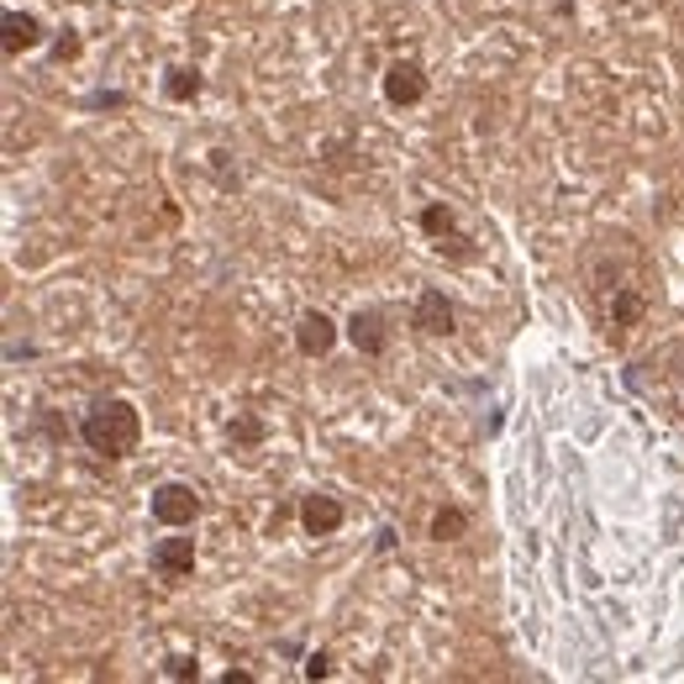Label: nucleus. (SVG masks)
Here are the masks:
<instances>
[{"label": "nucleus", "mask_w": 684, "mask_h": 684, "mask_svg": "<svg viewBox=\"0 0 684 684\" xmlns=\"http://www.w3.org/2000/svg\"><path fill=\"white\" fill-rule=\"evenodd\" d=\"M301 674H306V680H332V653H306Z\"/></svg>", "instance_id": "f3484780"}, {"label": "nucleus", "mask_w": 684, "mask_h": 684, "mask_svg": "<svg viewBox=\"0 0 684 684\" xmlns=\"http://www.w3.org/2000/svg\"><path fill=\"white\" fill-rule=\"evenodd\" d=\"M200 90H206V74H200V69H189V64L164 69V95H169V100H180V106H185V100H195Z\"/></svg>", "instance_id": "4468645a"}, {"label": "nucleus", "mask_w": 684, "mask_h": 684, "mask_svg": "<svg viewBox=\"0 0 684 684\" xmlns=\"http://www.w3.org/2000/svg\"><path fill=\"white\" fill-rule=\"evenodd\" d=\"M680 405H684V401H680Z\"/></svg>", "instance_id": "412c9836"}, {"label": "nucleus", "mask_w": 684, "mask_h": 684, "mask_svg": "<svg viewBox=\"0 0 684 684\" xmlns=\"http://www.w3.org/2000/svg\"><path fill=\"white\" fill-rule=\"evenodd\" d=\"M47 26L43 17H32V11H0V53L6 58H22V53H32V47H43Z\"/></svg>", "instance_id": "39448f33"}, {"label": "nucleus", "mask_w": 684, "mask_h": 684, "mask_svg": "<svg viewBox=\"0 0 684 684\" xmlns=\"http://www.w3.org/2000/svg\"><path fill=\"white\" fill-rule=\"evenodd\" d=\"M164 680H200V663L174 653V659H164Z\"/></svg>", "instance_id": "dca6fc26"}, {"label": "nucleus", "mask_w": 684, "mask_h": 684, "mask_svg": "<svg viewBox=\"0 0 684 684\" xmlns=\"http://www.w3.org/2000/svg\"><path fill=\"white\" fill-rule=\"evenodd\" d=\"M343 332H348V343H354L363 358H384L390 354V337H395V332H390V316L379 306H358L354 316L343 322Z\"/></svg>", "instance_id": "20e7f679"}, {"label": "nucleus", "mask_w": 684, "mask_h": 684, "mask_svg": "<svg viewBox=\"0 0 684 684\" xmlns=\"http://www.w3.org/2000/svg\"><path fill=\"white\" fill-rule=\"evenodd\" d=\"M343 521H348V506L337 496H327V490H311V496L301 500V532H306V538H337Z\"/></svg>", "instance_id": "6e6552de"}, {"label": "nucleus", "mask_w": 684, "mask_h": 684, "mask_svg": "<svg viewBox=\"0 0 684 684\" xmlns=\"http://www.w3.org/2000/svg\"><path fill=\"white\" fill-rule=\"evenodd\" d=\"M343 337H348V332L337 327L327 311H301V322H295V348L306 358H327Z\"/></svg>", "instance_id": "1a4fd4ad"}, {"label": "nucleus", "mask_w": 684, "mask_h": 684, "mask_svg": "<svg viewBox=\"0 0 684 684\" xmlns=\"http://www.w3.org/2000/svg\"><path fill=\"white\" fill-rule=\"evenodd\" d=\"M79 443L95 453V458H132L142 443V411L127 395H100V401L85 405L79 416Z\"/></svg>", "instance_id": "f257e3e1"}, {"label": "nucleus", "mask_w": 684, "mask_h": 684, "mask_svg": "<svg viewBox=\"0 0 684 684\" xmlns=\"http://www.w3.org/2000/svg\"><path fill=\"white\" fill-rule=\"evenodd\" d=\"M416 221H422V232L432 237V242H448V237H458V211H453L448 200H426Z\"/></svg>", "instance_id": "f8f14e48"}, {"label": "nucleus", "mask_w": 684, "mask_h": 684, "mask_svg": "<svg viewBox=\"0 0 684 684\" xmlns=\"http://www.w3.org/2000/svg\"><path fill=\"white\" fill-rule=\"evenodd\" d=\"M263 437H269V426H263V416H253V411H237L232 422H227V443H232L237 453L263 448Z\"/></svg>", "instance_id": "9b49d317"}, {"label": "nucleus", "mask_w": 684, "mask_h": 684, "mask_svg": "<svg viewBox=\"0 0 684 684\" xmlns=\"http://www.w3.org/2000/svg\"><path fill=\"white\" fill-rule=\"evenodd\" d=\"M79 32H74V26H64V32H58V37H53V58H58V64H74V58H79Z\"/></svg>", "instance_id": "2eb2a0df"}, {"label": "nucleus", "mask_w": 684, "mask_h": 684, "mask_svg": "<svg viewBox=\"0 0 684 684\" xmlns=\"http://www.w3.org/2000/svg\"><path fill=\"white\" fill-rule=\"evenodd\" d=\"M200 511H206V500H200V490L185 485V479H164V485H153V496H148V517L159 521L164 532L169 526H195Z\"/></svg>", "instance_id": "f03ea898"}, {"label": "nucleus", "mask_w": 684, "mask_h": 684, "mask_svg": "<svg viewBox=\"0 0 684 684\" xmlns=\"http://www.w3.org/2000/svg\"><path fill=\"white\" fill-rule=\"evenodd\" d=\"M464 532H469V511H464V506H437V511H432V526H426L432 543H458Z\"/></svg>", "instance_id": "ddd939ff"}, {"label": "nucleus", "mask_w": 684, "mask_h": 684, "mask_svg": "<svg viewBox=\"0 0 684 684\" xmlns=\"http://www.w3.org/2000/svg\"><path fill=\"white\" fill-rule=\"evenodd\" d=\"M642 316H648V295H642L638 284H616V295H611V337L642 327Z\"/></svg>", "instance_id": "9d476101"}, {"label": "nucleus", "mask_w": 684, "mask_h": 684, "mask_svg": "<svg viewBox=\"0 0 684 684\" xmlns=\"http://www.w3.org/2000/svg\"><path fill=\"white\" fill-rule=\"evenodd\" d=\"M221 684H253V674H248V669H227V674H221Z\"/></svg>", "instance_id": "aec40b11"}, {"label": "nucleus", "mask_w": 684, "mask_h": 684, "mask_svg": "<svg viewBox=\"0 0 684 684\" xmlns=\"http://www.w3.org/2000/svg\"><path fill=\"white\" fill-rule=\"evenodd\" d=\"M379 90H384L390 106H422L426 100V69L416 64V58H395V64L384 69V79H379Z\"/></svg>", "instance_id": "423d86ee"}, {"label": "nucleus", "mask_w": 684, "mask_h": 684, "mask_svg": "<svg viewBox=\"0 0 684 684\" xmlns=\"http://www.w3.org/2000/svg\"><path fill=\"white\" fill-rule=\"evenodd\" d=\"M195 538H185V526H169V538H159L153 543V574L159 579H169V585H180V579H189L195 574Z\"/></svg>", "instance_id": "7ed1b4c3"}, {"label": "nucleus", "mask_w": 684, "mask_h": 684, "mask_svg": "<svg viewBox=\"0 0 684 684\" xmlns=\"http://www.w3.org/2000/svg\"><path fill=\"white\" fill-rule=\"evenodd\" d=\"M374 547H379V553H390V547H395V532H390V526H379V532H374Z\"/></svg>", "instance_id": "6ab92c4d"}, {"label": "nucleus", "mask_w": 684, "mask_h": 684, "mask_svg": "<svg viewBox=\"0 0 684 684\" xmlns=\"http://www.w3.org/2000/svg\"><path fill=\"white\" fill-rule=\"evenodd\" d=\"M453 301L448 290H437V284H426L422 295H416V306H411V327L422 332V337H453Z\"/></svg>", "instance_id": "0eeeda50"}, {"label": "nucleus", "mask_w": 684, "mask_h": 684, "mask_svg": "<svg viewBox=\"0 0 684 684\" xmlns=\"http://www.w3.org/2000/svg\"><path fill=\"white\" fill-rule=\"evenodd\" d=\"M85 106H90V111H117V106H127V95L121 90H95V95H85Z\"/></svg>", "instance_id": "a211bd4d"}]
</instances>
